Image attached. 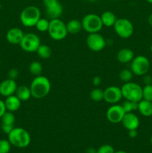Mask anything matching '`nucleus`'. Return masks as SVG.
I'll return each mask as SVG.
<instances>
[{
	"instance_id": "09e8293b",
	"label": "nucleus",
	"mask_w": 152,
	"mask_h": 153,
	"mask_svg": "<svg viewBox=\"0 0 152 153\" xmlns=\"http://www.w3.org/2000/svg\"><path fill=\"white\" fill-rule=\"evenodd\" d=\"M113 1H120V0H113Z\"/></svg>"
},
{
	"instance_id": "6ab92c4d",
	"label": "nucleus",
	"mask_w": 152,
	"mask_h": 153,
	"mask_svg": "<svg viewBox=\"0 0 152 153\" xmlns=\"http://www.w3.org/2000/svg\"><path fill=\"white\" fill-rule=\"evenodd\" d=\"M138 111L144 117L152 116V102L142 99L139 102Z\"/></svg>"
},
{
	"instance_id": "423d86ee",
	"label": "nucleus",
	"mask_w": 152,
	"mask_h": 153,
	"mask_svg": "<svg viewBox=\"0 0 152 153\" xmlns=\"http://www.w3.org/2000/svg\"><path fill=\"white\" fill-rule=\"evenodd\" d=\"M82 28L89 34L99 32L104 26L100 16L95 13H89L83 16L81 21Z\"/></svg>"
},
{
	"instance_id": "f704fd0d",
	"label": "nucleus",
	"mask_w": 152,
	"mask_h": 153,
	"mask_svg": "<svg viewBox=\"0 0 152 153\" xmlns=\"http://www.w3.org/2000/svg\"><path fill=\"white\" fill-rule=\"evenodd\" d=\"M58 0H43V3L44 7H49L50 6H52V4H55V3L58 2Z\"/></svg>"
},
{
	"instance_id": "79ce46f5",
	"label": "nucleus",
	"mask_w": 152,
	"mask_h": 153,
	"mask_svg": "<svg viewBox=\"0 0 152 153\" xmlns=\"http://www.w3.org/2000/svg\"><path fill=\"white\" fill-rule=\"evenodd\" d=\"M114 153H128V152H125V151L119 150V151H116V152H115Z\"/></svg>"
},
{
	"instance_id": "20e7f679",
	"label": "nucleus",
	"mask_w": 152,
	"mask_h": 153,
	"mask_svg": "<svg viewBox=\"0 0 152 153\" xmlns=\"http://www.w3.org/2000/svg\"><path fill=\"white\" fill-rule=\"evenodd\" d=\"M122 97L126 100L132 102H139L142 100V88L134 82L124 83L122 88Z\"/></svg>"
},
{
	"instance_id": "7ed1b4c3",
	"label": "nucleus",
	"mask_w": 152,
	"mask_h": 153,
	"mask_svg": "<svg viewBox=\"0 0 152 153\" xmlns=\"http://www.w3.org/2000/svg\"><path fill=\"white\" fill-rule=\"evenodd\" d=\"M40 16V9L34 5H29L22 10L19 19L25 27H33L35 26L37 21L41 18Z\"/></svg>"
},
{
	"instance_id": "aec40b11",
	"label": "nucleus",
	"mask_w": 152,
	"mask_h": 153,
	"mask_svg": "<svg viewBox=\"0 0 152 153\" xmlns=\"http://www.w3.org/2000/svg\"><path fill=\"white\" fill-rule=\"evenodd\" d=\"M100 17H101L103 25L106 27L113 26L117 19L116 15L110 10H106V11L103 12Z\"/></svg>"
},
{
	"instance_id": "cd10ccee",
	"label": "nucleus",
	"mask_w": 152,
	"mask_h": 153,
	"mask_svg": "<svg viewBox=\"0 0 152 153\" xmlns=\"http://www.w3.org/2000/svg\"><path fill=\"white\" fill-rule=\"evenodd\" d=\"M49 22L50 21L48 20L47 19L40 18L36 23L35 27L40 32H46V31H48V29H49Z\"/></svg>"
},
{
	"instance_id": "e433bc0d",
	"label": "nucleus",
	"mask_w": 152,
	"mask_h": 153,
	"mask_svg": "<svg viewBox=\"0 0 152 153\" xmlns=\"http://www.w3.org/2000/svg\"><path fill=\"white\" fill-rule=\"evenodd\" d=\"M6 111H7V109H6L5 105H4V102L0 100V119L2 117V115L5 113Z\"/></svg>"
},
{
	"instance_id": "b1692460",
	"label": "nucleus",
	"mask_w": 152,
	"mask_h": 153,
	"mask_svg": "<svg viewBox=\"0 0 152 153\" xmlns=\"http://www.w3.org/2000/svg\"><path fill=\"white\" fill-rule=\"evenodd\" d=\"M138 102H132L125 100V101H124L121 105L125 113H130L134 111L138 110Z\"/></svg>"
},
{
	"instance_id": "0eeeda50",
	"label": "nucleus",
	"mask_w": 152,
	"mask_h": 153,
	"mask_svg": "<svg viewBox=\"0 0 152 153\" xmlns=\"http://www.w3.org/2000/svg\"><path fill=\"white\" fill-rule=\"evenodd\" d=\"M113 27L116 34L121 38L128 39L134 34V28L132 22L125 18L116 19Z\"/></svg>"
},
{
	"instance_id": "ddd939ff",
	"label": "nucleus",
	"mask_w": 152,
	"mask_h": 153,
	"mask_svg": "<svg viewBox=\"0 0 152 153\" xmlns=\"http://www.w3.org/2000/svg\"><path fill=\"white\" fill-rule=\"evenodd\" d=\"M17 87L15 80L10 79H5L0 83V94L4 97L13 95L16 93Z\"/></svg>"
},
{
	"instance_id": "9d476101",
	"label": "nucleus",
	"mask_w": 152,
	"mask_h": 153,
	"mask_svg": "<svg viewBox=\"0 0 152 153\" xmlns=\"http://www.w3.org/2000/svg\"><path fill=\"white\" fill-rule=\"evenodd\" d=\"M88 48L92 52H100L103 50L107 46V41L99 33H92L89 34L86 40Z\"/></svg>"
},
{
	"instance_id": "c85d7f7f",
	"label": "nucleus",
	"mask_w": 152,
	"mask_h": 153,
	"mask_svg": "<svg viewBox=\"0 0 152 153\" xmlns=\"http://www.w3.org/2000/svg\"><path fill=\"white\" fill-rule=\"evenodd\" d=\"M133 76H134V74H133L132 71L131 70L124 69V70L120 71L119 77L122 82H123L124 83H126V82H131V79H133Z\"/></svg>"
},
{
	"instance_id": "a878e982",
	"label": "nucleus",
	"mask_w": 152,
	"mask_h": 153,
	"mask_svg": "<svg viewBox=\"0 0 152 153\" xmlns=\"http://www.w3.org/2000/svg\"><path fill=\"white\" fill-rule=\"evenodd\" d=\"M29 72L33 75V76H40L41 75L42 71H43V66L39 61H33L30 64Z\"/></svg>"
},
{
	"instance_id": "f3484780",
	"label": "nucleus",
	"mask_w": 152,
	"mask_h": 153,
	"mask_svg": "<svg viewBox=\"0 0 152 153\" xmlns=\"http://www.w3.org/2000/svg\"><path fill=\"white\" fill-rule=\"evenodd\" d=\"M4 102L7 111L10 112H14L19 110L22 102V101L14 94L6 97V100Z\"/></svg>"
},
{
	"instance_id": "4468645a",
	"label": "nucleus",
	"mask_w": 152,
	"mask_h": 153,
	"mask_svg": "<svg viewBox=\"0 0 152 153\" xmlns=\"http://www.w3.org/2000/svg\"><path fill=\"white\" fill-rule=\"evenodd\" d=\"M121 123H122L123 126L128 131L137 129L139 126V120L138 117L133 112L125 113Z\"/></svg>"
},
{
	"instance_id": "4be33fe9",
	"label": "nucleus",
	"mask_w": 152,
	"mask_h": 153,
	"mask_svg": "<svg viewBox=\"0 0 152 153\" xmlns=\"http://www.w3.org/2000/svg\"><path fill=\"white\" fill-rule=\"evenodd\" d=\"M66 28L69 34H77L82 29L81 22L78 19H71L66 23Z\"/></svg>"
},
{
	"instance_id": "c9c22d12",
	"label": "nucleus",
	"mask_w": 152,
	"mask_h": 153,
	"mask_svg": "<svg viewBox=\"0 0 152 153\" xmlns=\"http://www.w3.org/2000/svg\"><path fill=\"white\" fill-rule=\"evenodd\" d=\"M143 82L145 85H151L152 83V77L150 75H144L143 76Z\"/></svg>"
},
{
	"instance_id": "f257e3e1",
	"label": "nucleus",
	"mask_w": 152,
	"mask_h": 153,
	"mask_svg": "<svg viewBox=\"0 0 152 153\" xmlns=\"http://www.w3.org/2000/svg\"><path fill=\"white\" fill-rule=\"evenodd\" d=\"M51 82L46 76H35L30 85L31 97L35 99H42L46 97L51 91Z\"/></svg>"
},
{
	"instance_id": "a18cd8bd",
	"label": "nucleus",
	"mask_w": 152,
	"mask_h": 153,
	"mask_svg": "<svg viewBox=\"0 0 152 153\" xmlns=\"http://www.w3.org/2000/svg\"><path fill=\"white\" fill-rule=\"evenodd\" d=\"M150 142H151V143L152 144V135H151V138H150Z\"/></svg>"
},
{
	"instance_id": "8fccbe9b",
	"label": "nucleus",
	"mask_w": 152,
	"mask_h": 153,
	"mask_svg": "<svg viewBox=\"0 0 152 153\" xmlns=\"http://www.w3.org/2000/svg\"><path fill=\"white\" fill-rule=\"evenodd\" d=\"M0 66H1V59H0Z\"/></svg>"
},
{
	"instance_id": "f8f14e48",
	"label": "nucleus",
	"mask_w": 152,
	"mask_h": 153,
	"mask_svg": "<svg viewBox=\"0 0 152 153\" xmlns=\"http://www.w3.org/2000/svg\"><path fill=\"white\" fill-rule=\"evenodd\" d=\"M122 97L121 88L117 86H110L104 91V100L107 103L117 104Z\"/></svg>"
},
{
	"instance_id": "2eb2a0df",
	"label": "nucleus",
	"mask_w": 152,
	"mask_h": 153,
	"mask_svg": "<svg viewBox=\"0 0 152 153\" xmlns=\"http://www.w3.org/2000/svg\"><path fill=\"white\" fill-rule=\"evenodd\" d=\"M24 32L21 28L14 27L7 31L6 34V40L11 44H20L24 36Z\"/></svg>"
},
{
	"instance_id": "412c9836",
	"label": "nucleus",
	"mask_w": 152,
	"mask_h": 153,
	"mask_svg": "<svg viewBox=\"0 0 152 153\" xmlns=\"http://www.w3.org/2000/svg\"><path fill=\"white\" fill-rule=\"evenodd\" d=\"M15 95L22 102H26L31 97V90L26 85H20L16 88Z\"/></svg>"
},
{
	"instance_id": "49530a36",
	"label": "nucleus",
	"mask_w": 152,
	"mask_h": 153,
	"mask_svg": "<svg viewBox=\"0 0 152 153\" xmlns=\"http://www.w3.org/2000/svg\"><path fill=\"white\" fill-rule=\"evenodd\" d=\"M150 49H151V53H152V43H151V45Z\"/></svg>"
},
{
	"instance_id": "58836bf2",
	"label": "nucleus",
	"mask_w": 152,
	"mask_h": 153,
	"mask_svg": "<svg viewBox=\"0 0 152 153\" xmlns=\"http://www.w3.org/2000/svg\"><path fill=\"white\" fill-rule=\"evenodd\" d=\"M128 135L131 138H135L138 135V132H137V129H134V130H129L128 131Z\"/></svg>"
},
{
	"instance_id": "9b49d317",
	"label": "nucleus",
	"mask_w": 152,
	"mask_h": 153,
	"mask_svg": "<svg viewBox=\"0 0 152 153\" xmlns=\"http://www.w3.org/2000/svg\"><path fill=\"white\" fill-rule=\"evenodd\" d=\"M125 112L124 111L121 105H112L106 112V117L109 122L111 123L116 124L122 122Z\"/></svg>"
},
{
	"instance_id": "393cba45",
	"label": "nucleus",
	"mask_w": 152,
	"mask_h": 153,
	"mask_svg": "<svg viewBox=\"0 0 152 153\" xmlns=\"http://www.w3.org/2000/svg\"><path fill=\"white\" fill-rule=\"evenodd\" d=\"M1 125H8L13 126L15 123V116L13 112L6 111L5 113L2 115L1 117Z\"/></svg>"
},
{
	"instance_id": "2f4dec72",
	"label": "nucleus",
	"mask_w": 152,
	"mask_h": 153,
	"mask_svg": "<svg viewBox=\"0 0 152 153\" xmlns=\"http://www.w3.org/2000/svg\"><path fill=\"white\" fill-rule=\"evenodd\" d=\"M114 148L109 144H104L96 149V153H114Z\"/></svg>"
},
{
	"instance_id": "c756f323",
	"label": "nucleus",
	"mask_w": 152,
	"mask_h": 153,
	"mask_svg": "<svg viewBox=\"0 0 152 153\" xmlns=\"http://www.w3.org/2000/svg\"><path fill=\"white\" fill-rule=\"evenodd\" d=\"M142 99L152 102V85H145L142 88Z\"/></svg>"
},
{
	"instance_id": "5701e85b",
	"label": "nucleus",
	"mask_w": 152,
	"mask_h": 153,
	"mask_svg": "<svg viewBox=\"0 0 152 153\" xmlns=\"http://www.w3.org/2000/svg\"><path fill=\"white\" fill-rule=\"evenodd\" d=\"M37 54L42 59H49L52 56V51L49 46L45 44H40L37 50Z\"/></svg>"
},
{
	"instance_id": "72a5a7b5",
	"label": "nucleus",
	"mask_w": 152,
	"mask_h": 153,
	"mask_svg": "<svg viewBox=\"0 0 152 153\" xmlns=\"http://www.w3.org/2000/svg\"><path fill=\"white\" fill-rule=\"evenodd\" d=\"M1 130H2L3 132L6 134H8L10 131L13 130V128H14L13 126H8V125H1Z\"/></svg>"
},
{
	"instance_id": "bb28decb",
	"label": "nucleus",
	"mask_w": 152,
	"mask_h": 153,
	"mask_svg": "<svg viewBox=\"0 0 152 153\" xmlns=\"http://www.w3.org/2000/svg\"><path fill=\"white\" fill-rule=\"evenodd\" d=\"M90 99L94 102H101L104 100V91H102L100 88H94L91 91Z\"/></svg>"
},
{
	"instance_id": "7c9ffc66",
	"label": "nucleus",
	"mask_w": 152,
	"mask_h": 153,
	"mask_svg": "<svg viewBox=\"0 0 152 153\" xmlns=\"http://www.w3.org/2000/svg\"><path fill=\"white\" fill-rule=\"evenodd\" d=\"M11 144L8 140H0V153H9L10 151Z\"/></svg>"
},
{
	"instance_id": "ea45409f",
	"label": "nucleus",
	"mask_w": 152,
	"mask_h": 153,
	"mask_svg": "<svg viewBox=\"0 0 152 153\" xmlns=\"http://www.w3.org/2000/svg\"><path fill=\"white\" fill-rule=\"evenodd\" d=\"M85 153H96V149L92 147H89L86 149V152Z\"/></svg>"
},
{
	"instance_id": "f03ea898",
	"label": "nucleus",
	"mask_w": 152,
	"mask_h": 153,
	"mask_svg": "<svg viewBox=\"0 0 152 153\" xmlns=\"http://www.w3.org/2000/svg\"><path fill=\"white\" fill-rule=\"evenodd\" d=\"M7 138L12 146L19 149L26 148L29 146L31 140L29 132L21 127H14L13 130L7 134Z\"/></svg>"
},
{
	"instance_id": "473e14b6",
	"label": "nucleus",
	"mask_w": 152,
	"mask_h": 153,
	"mask_svg": "<svg viewBox=\"0 0 152 153\" xmlns=\"http://www.w3.org/2000/svg\"><path fill=\"white\" fill-rule=\"evenodd\" d=\"M7 75H8L9 79L15 80V79H17L18 78V76H19V71H18L17 69H16V68L10 69V70H9Z\"/></svg>"
},
{
	"instance_id": "a19ab883",
	"label": "nucleus",
	"mask_w": 152,
	"mask_h": 153,
	"mask_svg": "<svg viewBox=\"0 0 152 153\" xmlns=\"http://www.w3.org/2000/svg\"><path fill=\"white\" fill-rule=\"evenodd\" d=\"M148 23L152 26V13L149 15L148 18Z\"/></svg>"
},
{
	"instance_id": "39448f33",
	"label": "nucleus",
	"mask_w": 152,
	"mask_h": 153,
	"mask_svg": "<svg viewBox=\"0 0 152 153\" xmlns=\"http://www.w3.org/2000/svg\"><path fill=\"white\" fill-rule=\"evenodd\" d=\"M48 33L51 38L54 40H62L67 36L68 31L66 24L64 23L61 19H51Z\"/></svg>"
},
{
	"instance_id": "a211bd4d",
	"label": "nucleus",
	"mask_w": 152,
	"mask_h": 153,
	"mask_svg": "<svg viewBox=\"0 0 152 153\" xmlns=\"http://www.w3.org/2000/svg\"><path fill=\"white\" fill-rule=\"evenodd\" d=\"M117 60L122 64H128L132 61L134 58V53L131 49L124 48L120 49L117 53Z\"/></svg>"
},
{
	"instance_id": "c03bdc74",
	"label": "nucleus",
	"mask_w": 152,
	"mask_h": 153,
	"mask_svg": "<svg viewBox=\"0 0 152 153\" xmlns=\"http://www.w3.org/2000/svg\"><path fill=\"white\" fill-rule=\"evenodd\" d=\"M87 1H98V0H87Z\"/></svg>"
},
{
	"instance_id": "dca6fc26",
	"label": "nucleus",
	"mask_w": 152,
	"mask_h": 153,
	"mask_svg": "<svg viewBox=\"0 0 152 153\" xmlns=\"http://www.w3.org/2000/svg\"><path fill=\"white\" fill-rule=\"evenodd\" d=\"M46 15L50 19H59L63 11V7L60 1L46 8Z\"/></svg>"
},
{
	"instance_id": "4c0bfd02",
	"label": "nucleus",
	"mask_w": 152,
	"mask_h": 153,
	"mask_svg": "<svg viewBox=\"0 0 152 153\" xmlns=\"http://www.w3.org/2000/svg\"><path fill=\"white\" fill-rule=\"evenodd\" d=\"M101 79L99 76H95L92 79V84H93L94 86L98 87L101 85Z\"/></svg>"
},
{
	"instance_id": "6e6552de",
	"label": "nucleus",
	"mask_w": 152,
	"mask_h": 153,
	"mask_svg": "<svg viewBox=\"0 0 152 153\" xmlns=\"http://www.w3.org/2000/svg\"><path fill=\"white\" fill-rule=\"evenodd\" d=\"M131 64V70L133 74L137 76H142L147 74L150 69V62L147 57L138 55L134 57Z\"/></svg>"
},
{
	"instance_id": "1a4fd4ad",
	"label": "nucleus",
	"mask_w": 152,
	"mask_h": 153,
	"mask_svg": "<svg viewBox=\"0 0 152 153\" xmlns=\"http://www.w3.org/2000/svg\"><path fill=\"white\" fill-rule=\"evenodd\" d=\"M40 44L41 41L38 35L34 33H26L24 34L19 46L23 51L31 53L37 52Z\"/></svg>"
},
{
	"instance_id": "37998d69",
	"label": "nucleus",
	"mask_w": 152,
	"mask_h": 153,
	"mask_svg": "<svg viewBox=\"0 0 152 153\" xmlns=\"http://www.w3.org/2000/svg\"><path fill=\"white\" fill-rule=\"evenodd\" d=\"M146 1L148 3H150V4H152V0H146Z\"/></svg>"
},
{
	"instance_id": "de8ad7c7",
	"label": "nucleus",
	"mask_w": 152,
	"mask_h": 153,
	"mask_svg": "<svg viewBox=\"0 0 152 153\" xmlns=\"http://www.w3.org/2000/svg\"><path fill=\"white\" fill-rule=\"evenodd\" d=\"M1 8V2H0V9Z\"/></svg>"
}]
</instances>
